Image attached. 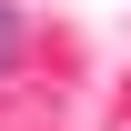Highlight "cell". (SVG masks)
Segmentation results:
<instances>
[{"instance_id":"6da1fadb","label":"cell","mask_w":131,"mask_h":131,"mask_svg":"<svg viewBox=\"0 0 131 131\" xmlns=\"http://www.w3.org/2000/svg\"><path fill=\"white\" fill-rule=\"evenodd\" d=\"M20 40H30V30H20V10H10V0H0V71L20 61Z\"/></svg>"}]
</instances>
